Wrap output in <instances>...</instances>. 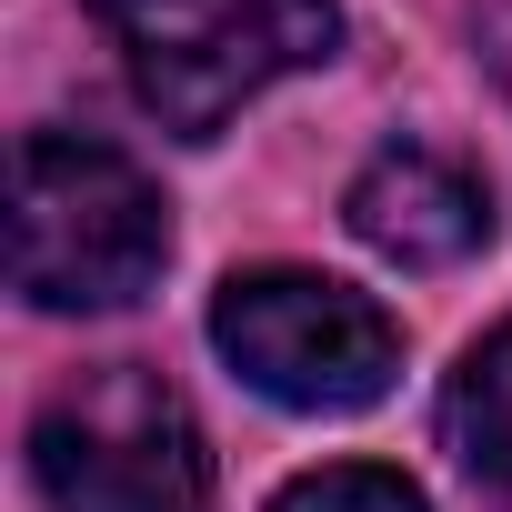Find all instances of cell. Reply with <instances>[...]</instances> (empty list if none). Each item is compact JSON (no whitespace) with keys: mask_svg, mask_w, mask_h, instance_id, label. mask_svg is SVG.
I'll return each instance as SVG.
<instances>
[{"mask_svg":"<svg viewBox=\"0 0 512 512\" xmlns=\"http://www.w3.org/2000/svg\"><path fill=\"white\" fill-rule=\"evenodd\" d=\"M472 41H482V61H492L502 91H512V0H482V11H472Z\"/></svg>","mask_w":512,"mask_h":512,"instance_id":"ba28073f","label":"cell"},{"mask_svg":"<svg viewBox=\"0 0 512 512\" xmlns=\"http://www.w3.org/2000/svg\"><path fill=\"white\" fill-rule=\"evenodd\" d=\"M272 512H432V502H422L402 472H382V462H322V472L282 482Z\"/></svg>","mask_w":512,"mask_h":512,"instance_id":"52a82bcc","label":"cell"},{"mask_svg":"<svg viewBox=\"0 0 512 512\" xmlns=\"http://www.w3.org/2000/svg\"><path fill=\"white\" fill-rule=\"evenodd\" d=\"M31 482L51 512H211L201 422L151 362L61 382L31 422Z\"/></svg>","mask_w":512,"mask_h":512,"instance_id":"3957f363","label":"cell"},{"mask_svg":"<svg viewBox=\"0 0 512 512\" xmlns=\"http://www.w3.org/2000/svg\"><path fill=\"white\" fill-rule=\"evenodd\" d=\"M442 432H452V452H462L472 482H502L512 492V322L462 352V372L442 392Z\"/></svg>","mask_w":512,"mask_h":512,"instance_id":"8992f818","label":"cell"},{"mask_svg":"<svg viewBox=\"0 0 512 512\" xmlns=\"http://www.w3.org/2000/svg\"><path fill=\"white\" fill-rule=\"evenodd\" d=\"M342 221L402 272H442V262H472L492 241V191L482 171H462L452 151L432 141H392L362 161V181L342 191Z\"/></svg>","mask_w":512,"mask_h":512,"instance_id":"5b68a950","label":"cell"},{"mask_svg":"<svg viewBox=\"0 0 512 512\" xmlns=\"http://www.w3.org/2000/svg\"><path fill=\"white\" fill-rule=\"evenodd\" d=\"M171 262V211L131 151L31 131L11 161V282L41 312H121Z\"/></svg>","mask_w":512,"mask_h":512,"instance_id":"6da1fadb","label":"cell"},{"mask_svg":"<svg viewBox=\"0 0 512 512\" xmlns=\"http://www.w3.org/2000/svg\"><path fill=\"white\" fill-rule=\"evenodd\" d=\"M91 11L121 51L131 101L181 141H211L241 101L342 51L332 0H91Z\"/></svg>","mask_w":512,"mask_h":512,"instance_id":"7a4b0ae2","label":"cell"},{"mask_svg":"<svg viewBox=\"0 0 512 512\" xmlns=\"http://www.w3.org/2000/svg\"><path fill=\"white\" fill-rule=\"evenodd\" d=\"M211 342L282 412H362L402 372V322L372 292H352L332 272H292V262L231 272L211 292Z\"/></svg>","mask_w":512,"mask_h":512,"instance_id":"277c9868","label":"cell"}]
</instances>
